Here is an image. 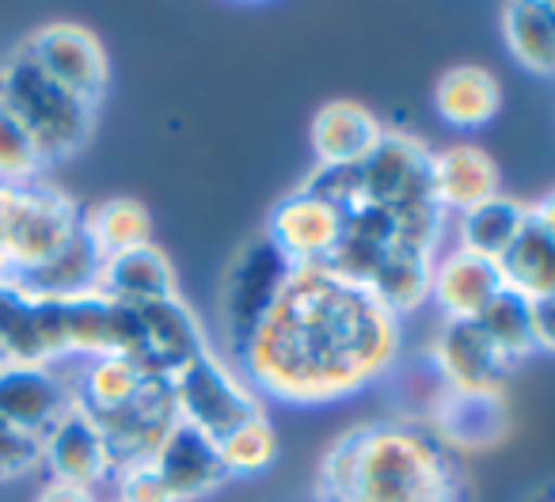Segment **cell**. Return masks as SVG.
Here are the masks:
<instances>
[{
    "label": "cell",
    "instance_id": "cell-4",
    "mask_svg": "<svg viewBox=\"0 0 555 502\" xmlns=\"http://www.w3.org/2000/svg\"><path fill=\"white\" fill-rule=\"evenodd\" d=\"M80 232V209L47 183H0V247L12 263V279L54 259Z\"/></svg>",
    "mask_w": 555,
    "mask_h": 502
},
{
    "label": "cell",
    "instance_id": "cell-24",
    "mask_svg": "<svg viewBox=\"0 0 555 502\" xmlns=\"http://www.w3.org/2000/svg\"><path fill=\"white\" fill-rule=\"evenodd\" d=\"M434 259L438 256H434V252H423V247L392 244L385 252V259L377 263V271H373V279L365 282V289H370L388 312L403 317V312L418 309V305L430 297Z\"/></svg>",
    "mask_w": 555,
    "mask_h": 502
},
{
    "label": "cell",
    "instance_id": "cell-1",
    "mask_svg": "<svg viewBox=\"0 0 555 502\" xmlns=\"http://www.w3.org/2000/svg\"><path fill=\"white\" fill-rule=\"evenodd\" d=\"M400 317L327 267H297L240 350L247 381L282 403H335L392 370Z\"/></svg>",
    "mask_w": 555,
    "mask_h": 502
},
{
    "label": "cell",
    "instance_id": "cell-6",
    "mask_svg": "<svg viewBox=\"0 0 555 502\" xmlns=\"http://www.w3.org/2000/svg\"><path fill=\"white\" fill-rule=\"evenodd\" d=\"M294 271L297 267L270 244L267 232L255 236L251 244L240 247V256L232 259L229 274H224V286H221L224 335H229V347L236 350V355L247 347L255 327L267 320V312L274 309V301L282 297L286 282L294 279Z\"/></svg>",
    "mask_w": 555,
    "mask_h": 502
},
{
    "label": "cell",
    "instance_id": "cell-39",
    "mask_svg": "<svg viewBox=\"0 0 555 502\" xmlns=\"http://www.w3.org/2000/svg\"><path fill=\"white\" fill-rule=\"evenodd\" d=\"M0 282H12V263L4 256V247H0Z\"/></svg>",
    "mask_w": 555,
    "mask_h": 502
},
{
    "label": "cell",
    "instance_id": "cell-19",
    "mask_svg": "<svg viewBox=\"0 0 555 502\" xmlns=\"http://www.w3.org/2000/svg\"><path fill=\"white\" fill-rule=\"evenodd\" d=\"M95 294L111 297L118 305H130V309L164 301V297H176V267L156 244L126 252V256H111L100 267Z\"/></svg>",
    "mask_w": 555,
    "mask_h": 502
},
{
    "label": "cell",
    "instance_id": "cell-31",
    "mask_svg": "<svg viewBox=\"0 0 555 502\" xmlns=\"http://www.w3.org/2000/svg\"><path fill=\"white\" fill-rule=\"evenodd\" d=\"M217 453H221V464L229 476H259V472H267L274 464L278 434L267 415H255L244 426L224 434L217 441Z\"/></svg>",
    "mask_w": 555,
    "mask_h": 502
},
{
    "label": "cell",
    "instance_id": "cell-34",
    "mask_svg": "<svg viewBox=\"0 0 555 502\" xmlns=\"http://www.w3.org/2000/svg\"><path fill=\"white\" fill-rule=\"evenodd\" d=\"M39 456H42V438H35V434L0 419V484L27 476L39 464Z\"/></svg>",
    "mask_w": 555,
    "mask_h": 502
},
{
    "label": "cell",
    "instance_id": "cell-2",
    "mask_svg": "<svg viewBox=\"0 0 555 502\" xmlns=\"http://www.w3.org/2000/svg\"><path fill=\"white\" fill-rule=\"evenodd\" d=\"M317 502H476L468 461L423 419H373L320 456Z\"/></svg>",
    "mask_w": 555,
    "mask_h": 502
},
{
    "label": "cell",
    "instance_id": "cell-23",
    "mask_svg": "<svg viewBox=\"0 0 555 502\" xmlns=\"http://www.w3.org/2000/svg\"><path fill=\"white\" fill-rule=\"evenodd\" d=\"M434 107L456 130H476L502 111V85L483 65H456L434 88Z\"/></svg>",
    "mask_w": 555,
    "mask_h": 502
},
{
    "label": "cell",
    "instance_id": "cell-8",
    "mask_svg": "<svg viewBox=\"0 0 555 502\" xmlns=\"http://www.w3.org/2000/svg\"><path fill=\"white\" fill-rule=\"evenodd\" d=\"M27 62H35L50 80H57L62 88H69L73 95L88 103H100V95L107 92L111 65L103 54L100 39L80 24H47L42 31H35L27 39V47L20 50Z\"/></svg>",
    "mask_w": 555,
    "mask_h": 502
},
{
    "label": "cell",
    "instance_id": "cell-27",
    "mask_svg": "<svg viewBox=\"0 0 555 502\" xmlns=\"http://www.w3.org/2000/svg\"><path fill=\"white\" fill-rule=\"evenodd\" d=\"M529 221V206L509 194H494V198L479 202V206L456 214V240L464 252H476V256H487L499 263L506 256V247L517 240V232Z\"/></svg>",
    "mask_w": 555,
    "mask_h": 502
},
{
    "label": "cell",
    "instance_id": "cell-33",
    "mask_svg": "<svg viewBox=\"0 0 555 502\" xmlns=\"http://www.w3.org/2000/svg\"><path fill=\"white\" fill-rule=\"evenodd\" d=\"M301 191L317 194L320 202H327L332 209H339L343 217L354 214L358 206H365L362 168H358V164H317V171L305 179Z\"/></svg>",
    "mask_w": 555,
    "mask_h": 502
},
{
    "label": "cell",
    "instance_id": "cell-20",
    "mask_svg": "<svg viewBox=\"0 0 555 502\" xmlns=\"http://www.w3.org/2000/svg\"><path fill=\"white\" fill-rule=\"evenodd\" d=\"M380 138L385 126L354 100L324 103L312 118V153L320 164H362Z\"/></svg>",
    "mask_w": 555,
    "mask_h": 502
},
{
    "label": "cell",
    "instance_id": "cell-17",
    "mask_svg": "<svg viewBox=\"0 0 555 502\" xmlns=\"http://www.w3.org/2000/svg\"><path fill=\"white\" fill-rule=\"evenodd\" d=\"M65 320H69L73 355H138V312L130 305H118L92 289V294L65 301Z\"/></svg>",
    "mask_w": 555,
    "mask_h": 502
},
{
    "label": "cell",
    "instance_id": "cell-10",
    "mask_svg": "<svg viewBox=\"0 0 555 502\" xmlns=\"http://www.w3.org/2000/svg\"><path fill=\"white\" fill-rule=\"evenodd\" d=\"M133 312H138V355H133V362L145 370V377L171 381L186 362L209 350L198 317L179 297L138 305Z\"/></svg>",
    "mask_w": 555,
    "mask_h": 502
},
{
    "label": "cell",
    "instance_id": "cell-13",
    "mask_svg": "<svg viewBox=\"0 0 555 502\" xmlns=\"http://www.w3.org/2000/svg\"><path fill=\"white\" fill-rule=\"evenodd\" d=\"M434 365L446 388L461 392H506L509 362L494 350L476 320H446L434 339Z\"/></svg>",
    "mask_w": 555,
    "mask_h": 502
},
{
    "label": "cell",
    "instance_id": "cell-35",
    "mask_svg": "<svg viewBox=\"0 0 555 502\" xmlns=\"http://www.w3.org/2000/svg\"><path fill=\"white\" fill-rule=\"evenodd\" d=\"M118 502H171L164 479L156 476L153 464H130L118 468Z\"/></svg>",
    "mask_w": 555,
    "mask_h": 502
},
{
    "label": "cell",
    "instance_id": "cell-32",
    "mask_svg": "<svg viewBox=\"0 0 555 502\" xmlns=\"http://www.w3.org/2000/svg\"><path fill=\"white\" fill-rule=\"evenodd\" d=\"M47 168L35 138L24 130L16 115L0 103V183L4 186H24L35 183V176Z\"/></svg>",
    "mask_w": 555,
    "mask_h": 502
},
{
    "label": "cell",
    "instance_id": "cell-36",
    "mask_svg": "<svg viewBox=\"0 0 555 502\" xmlns=\"http://www.w3.org/2000/svg\"><path fill=\"white\" fill-rule=\"evenodd\" d=\"M532 317H537V350L555 355V289L532 301Z\"/></svg>",
    "mask_w": 555,
    "mask_h": 502
},
{
    "label": "cell",
    "instance_id": "cell-22",
    "mask_svg": "<svg viewBox=\"0 0 555 502\" xmlns=\"http://www.w3.org/2000/svg\"><path fill=\"white\" fill-rule=\"evenodd\" d=\"M103 256L92 247V240L85 236V229L57 252L54 259H47L42 267L27 274H16V286L31 297H50V301H69V297H85L100 282Z\"/></svg>",
    "mask_w": 555,
    "mask_h": 502
},
{
    "label": "cell",
    "instance_id": "cell-30",
    "mask_svg": "<svg viewBox=\"0 0 555 502\" xmlns=\"http://www.w3.org/2000/svg\"><path fill=\"white\" fill-rule=\"evenodd\" d=\"M502 282L525 297H544L555 289V240L532 221L517 232V240L506 247V256L499 259Z\"/></svg>",
    "mask_w": 555,
    "mask_h": 502
},
{
    "label": "cell",
    "instance_id": "cell-12",
    "mask_svg": "<svg viewBox=\"0 0 555 502\" xmlns=\"http://www.w3.org/2000/svg\"><path fill=\"white\" fill-rule=\"evenodd\" d=\"M39 464L50 472L54 484L85 487V491H95V487L115 472L107 438H103V430L92 423V415H85L77 403L42 434Z\"/></svg>",
    "mask_w": 555,
    "mask_h": 502
},
{
    "label": "cell",
    "instance_id": "cell-28",
    "mask_svg": "<svg viewBox=\"0 0 555 502\" xmlns=\"http://www.w3.org/2000/svg\"><path fill=\"white\" fill-rule=\"evenodd\" d=\"M80 229L103 259L153 244V217L138 198H107L80 214Z\"/></svg>",
    "mask_w": 555,
    "mask_h": 502
},
{
    "label": "cell",
    "instance_id": "cell-14",
    "mask_svg": "<svg viewBox=\"0 0 555 502\" xmlns=\"http://www.w3.org/2000/svg\"><path fill=\"white\" fill-rule=\"evenodd\" d=\"M73 408V385L54 365L9 362L0 370V419L20 430L42 434Z\"/></svg>",
    "mask_w": 555,
    "mask_h": 502
},
{
    "label": "cell",
    "instance_id": "cell-25",
    "mask_svg": "<svg viewBox=\"0 0 555 502\" xmlns=\"http://www.w3.org/2000/svg\"><path fill=\"white\" fill-rule=\"evenodd\" d=\"M149 385L145 370L126 355H100L88 358V365L80 370V377L73 381V403L85 415H111V411L126 408L130 400H138V392Z\"/></svg>",
    "mask_w": 555,
    "mask_h": 502
},
{
    "label": "cell",
    "instance_id": "cell-38",
    "mask_svg": "<svg viewBox=\"0 0 555 502\" xmlns=\"http://www.w3.org/2000/svg\"><path fill=\"white\" fill-rule=\"evenodd\" d=\"M529 221L537 224V229H544L547 236L555 240V191H547L537 206H529Z\"/></svg>",
    "mask_w": 555,
    "mask_h": 502
},
{
    "label": "cell",
    "instance_id": "cell-29",
    "mask_svg": "<svg viewBox=\"0 0 555 502\" xmlns=\"http://www.w3.org/2000/svg\"><path fill=\"white\" fill-rule=\"evenodd\" d=\"M476 324L483 327L487 339L494 343V350H499L509 365L537 355V317H532V297L502 286L499 294L487 301V309L476 317Z\"/></svg>",
    "mask_w": 555,
    "mask_h": 502
},
{
    "label": "cell",
    "instance_id": "cell-3",
    "mask_svg": "<svg viewBox=\"0 0 555 502\" xmlns=\"http://www.w3.org/2000/svg\"><path fill=\"white\" fill-rule=\"evenodd\" d=\"M0 103L24 123V130L35 138L47 164L77 156L92 138L95 103L80 100L69 88L50 80L24 54H16L0 69Z\"/></svg>",
    "mask_w": 555,
    "mask_h": 502
},
{
    "label": "cell",
    "instance_id": "cell-40",
    "mask_svg": "<svg viewBox=\"0 0 555 502\" xmlns=\"http://www.w3.org/2000/svg\"><path fill=\"white\" fill-rule=\"evenodd\" d=\"M529 502H555V487H547V491H537Z\"/></svg>",
    "mask_w": 555,
    "mask_h": 502
},
{
    "label": "cell",
    "instance_id": "cell-9",
    "mask_svg": "<svg viewBox=\"0 0 555 502\" xmlns=\"http://www.w3.org/2000/svg\"><path fill=\"white\" fill-rule=\"evenodd\" d=\"M92 423L107 438L115 472L130 468V464H149L156 449H160V441L171 434V426L179 423L171 385L160 377H149V385L138 392V400L111 411V415H95Z\"/></svg>",
    "mask_w": 555,
    "mask_h": 502
},
{
    "label": "cell",
    "instance_id": "cell-7",
    "mask_svg": "<svg viewBox=\"0 0 555 502\" xmlns=\"http://www.w3.org/2000/svg\"><path fill=\"white\" fill-rule=\"evenodd\" d=\"M0 347L9 362L24 365H54L69 358L65 301L31 297L16 282H0Z\"/></svg>",
    "mask_w": 555,
    "mask_h": 502
},
{
    "label": "cell",
    "instance_id": "cell-16",
    "mask_svg": "<svg viewBox=\"0 0 555 502\" xmlns=\"http://www.w3.org/2000/svg\"><path fill=\"white\" fill-rule=\"evenodd\" d=\"M426 423L461 456L476 453V449H491L509 434L506 392H461V388H446Z\"/></svg>",
    "mask_w": 555,
    "mask_h": 502
},
{
    "label": "cell",
    "instance_id": "cell-15",
    "mask_svg": "<svg viewBox=\"0 0 555 502\" xmlns=\"http://www.w3.org/2000/svg\"><path fill=\"white\" fill-rule=\"evenodd\" d=\"M149 464H153L156 476L164 479L171 502L206 499L209 491H217V487L229 479V472H224V464H221V453H217V441L186 423L171 426V434L160 441V449H156Z\"/></svg>",
    "mask_w": 555,
    "mask_h": 502
},
{
    "label": "cell",
    "instance_id": "cell-37",
    "mask_svg": "<svg viewBox=\"0 0 555 502\" xmlns=\"http://www.w3.org/2000/svg\"><path fill=\"white\" fill-rule=\"evenodd\" d=\"M35 502H95V491H85V487H69V484H54V479H50Z\"/></svg>",
    "mask_w": 555,
    "mask_h": 502
},
{
    "label": "cell",
    "instance_id": "cell-18",
    "mask_svg": "<svg viewBox=\"0 0 555 502\" xmlns=\"http://www.w3.org/2000/svg\"><path fill=\"white\" fill-rule=\"evenodd\" d=\"M502 286L506 282H502L499 263L476 252L453 247L449 256L434 259L430 297L441 305L446 320H476Z\"/></svg>",
    "mask_w": 555,
    "mask_h": 502
},
{
    "label": "cell",
    "instance_id": "cell-41",
    "mask_svg": "<svg viewBox=\"0 0 555 502\" xmlns=\"http://www.w3.org/2000/svg\"><path fill=\"white\" fill-rule=\"evenodd\" d=\"M4 365H9V355H4V347H0V370H4Z\"/></svg>",
    "mask_w": 555,
    "mask_h": 502
},
{
    "label": "cell",
    "instance_id": "cell-26",
    "mask_svg": "<svg viewBox=\"0 0 555 502\" xmlns=\"http://www.w3.org/2000/svg\"><path fill=\"white\" fill-rule=\"evenodd\" d=\"M502 39L517 65L555 77V0H517L502 12Z\"/></svg>",
    "mask_w": 555,
    "mask_h": 502
},
{
    "label": "cell",
    "instance_id": "cell-5",
    "mask_svg": "<svg viewBox=\"0 0 555 502\" xmlns=\"http://www.w3.org/2000/svg\"><path fill=\"white\" fill-rule=\"evenodd\" d=\"M168 385L179 411V423L209 434L214 441H221L229 430L244 426L247 419L262 415V403L255 396V388L224 358H217L214 350H202Z\"/></svg>",
    "mask_w": 555,
    "mask_h": 502
},
{
    "label": "cell",
    "instance_id": "cell-11",
    "mask_svg": "<svg viewBox=\"0 0 555 502\" xmlns=\"http://www.w3.org/2000/svg\"><path fill=\"white\" fill-rule=\"evenodd\" d=\"M339 236H343L339 209H332L327 202H320L317 194L301 191V186L270 209L267 240L294 267H324L332 259Z\"/></svg>",
    "mask_w": 555,
    "mask_h": 502
},
{
    "label": "cell",
    "instance_id": "cell-21",
    "mask_svg": "<svg viewBox=\"0 0 555 502\" xmlns=\"http://www.w3.org/2000/svg\"><path fill=\"white\" fill-rule=\"evenodd\" d=\"M434 191H438L446 214H464V209L502 194L499 164L476 145H449L434 153Z\"/></svg>",
    "mask_w": 555,
    "mask_h": 502
}]
</instances>
